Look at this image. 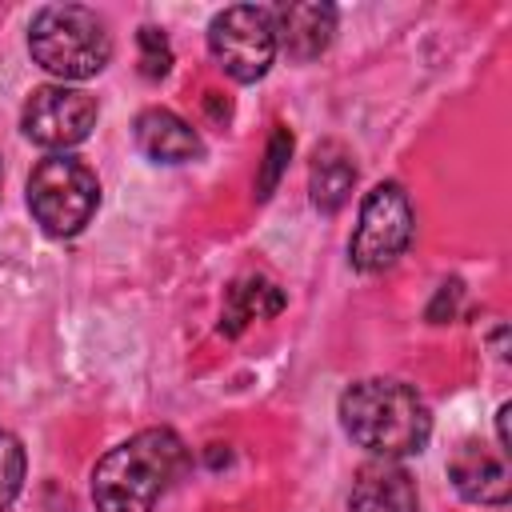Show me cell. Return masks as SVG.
I'll use <instances>...</instances> for the list:
<instances>
[{
  "label": "cell",
  "instance_id": "6da1fadb",
  "mask_svg": "<svg viewBox=\"0 0 512 512\" xmlns=\"http://www.w3.org/2000/svg\"><path fill=\"white\" fill-rule=\"evenodd\" d=\"M192 452L176 428H140L108 448L88 476L96 512H156V500L184 480Z\"/></svg>",
  "mask_w": 512,
  "mask_h": 512
},
{
  "label": "cell",
  "instance_id": "7a4b0ae2",
  "mask_svg": "<svg viewBox=\"0 0 512 512\" xmlns=\"http://www.w3.org/2000/svg\"><path fill=\"white\" fill-rule=\"evenodd\" d=\"M336 416L344 436L376 460L416 456L432 436L428 400L412 384L388 380V376L352 380L336 400Z\"/></svg>",
  "mask_w": 512,
  "mask_h": 512
},
{
  "label": "cell",
  "instance_id": "3957f363",
  "mask_svg": "<svg viewBox=\"0 0 512 512\" xmlns=\"http://www.w3.org/2000/svg\"><path fill=\"white\" fill-rule=\"evenodd\" d=\"M28 56L56 76V84L92 80L112 60L108 20L84 4H48L28 24Z\"/></svg>",
  "mask_w": 512,
  "mask_h": 512
},
{
  "label": "cell",
  "instance_id": "277c9868",
  "mask_svg": "<svg viewBox=\"0 0 512 512\" xmlns=\"http://www.w3.org/2000/svg\"><path fill=\"white\" fill-rule=\"evenodd\" d=\"M24 192H28L32 220L52 240L80 236L92 224L96 208H100V180L72 152H48L28 172V188Z\"/></svg>",
  "mask_w": 512,
  "mask_h": 512
},
{
  "label": "cell",
  "instance_id": "5b68a950",
  "mask_svg": "<svg viewBox=\"0 0 512 512\" xmlns=\"http://www.w3.org/2000/svg\"><path fill=\"white\" fill-rule=\"evenodd\" d=\"M416 232V212L412 200L404 192L400 180H380L364 192L360 212H356V228L348 240V260L356 272L376 276L388 272L412 244Z\"/></svg>",
  "mask_w": 512,
  "mask_h": 512
},
{
  "label": "cell",
  "instance_id": "8992f818",
  "mask_svg": "<svg viewBox=\"0 0 512 512\" xmlns=\"http://www.w3.org/2000/svg\"><path fill=\"white\" fill-rule=\"evenodd\" d=\"M208 52L236 84H256L276 60L272 16L260 4H228L208 20Z\"/></svg>",
  "mask_w": 512,
  "mask_h": 512
},
{
  "label": "cell",
  "instance_id": "52a82bcc",
  "mask_svg": "<svg viewBox=\"0 0 512 512\" xmlns=\"http://www.w3.org/2000/svg\"><path fill=\"white\" fill-rule=\"evenodd\" d=\"M96 116L100 104L92 92L76 84H40L20 108V132L48 152H68L92 136Z\"/></svg>",
  "mask_w": 512,
  "mask_h": 512
},
{
  "label": "cell",
  "instance_id": "ba28073f",
  "mask_svg": "<svg viewBox=\"0 0 512 512\" xmlns=\"http://www.w3.org/2000/svg\"><path fill=\"white\" fill-rule=\"evenodd\" d=\"M272 16V32H276V52H288L292 60H316L320 52H328V44L336 40V20L340 12L332 4H276L268 8Z\"/></svg>",
  "mask_w": 512,
  "mask_h": 512
},
{
  "label": "cell",
  "instance_id": "9c48e42d",
  "mask_svg": "<svg viewBox=\"0 0 512 512\" xmlns=\"http://www.w3.org/2000/svg\"><path fill=\"white\" fill-rule=\"evenodd\" d=\"M448 480L452 488L468 500V504H480V508H508V496H512V480H508V464L504 456L488 452L484 444L476 440H464L452 460H448Z\"/></svg>",
  "mask_w": 512,
  "mask_h": 512
},
{
  "label": "cell",
  "instance_id": "30bf717a",
  "mask_svg": "<svg viewBox=\"0 0 512 512\" xmlns=\"http://www.w3.org/2000/svg\"><path fill=\"white\" fill-rule=\"evenodd\" d=\"M132 140L152 164H192L204 156L200 132L172 108H144L132 120Z\"/></svg>",
  "mask_w": 512,
  "mask_h": 512
},
{
  "label": "cell",
  "instance_id": "8fae6325",
  "mask_svg": "<svg viewBox=\"0 0 512 512\" xmlns=\"http://www.w3.org/2000/svg\"><path fill=\"white\" fill-rule=\"evenodd\" d=\"M348 512H420L416 480L400 460H368L356 468Z\"/></svg>",
  "mask_w": 512,
  "mask_h": 512
},
{
  "label": "cell",
  "instance_id": "7c38bea8",
  "mask_svg": "<svg viewBox=\"0 0 512 512\" xmlns=\"http://www.w3.org/2000/svg\"><path fill=\"white\" fill-rule=\"evenodd\" d=\"M356 188V164L352 152L340 140H320L308 164V200L316 212L336 216Z\"/></svg>",
  "mask_w": 512,
  "mask_h": 512
},
{
  "label": "cell",
  "instance_id": "4fadbf2b",
  "mask_svg": "<svg viewBox=\"0 0 512 512\" xmlns=\"http://www.w3.org/2000/svg\"><path fill=\"white\" fill-rule=\"evenodd\" d=\"M284 304H288V300H284V292H280L276 280L256 276V272L236 276V280L228 284V292H224L220 332H224V336H240L252 320H272V316H280Z\"/></svg>",
  "mask_w": 512,
  "mask_h": 512
},
{
  "label": "cell",
  "instance_id": "5bb4252c",
  "mask_svg": "<svg viewBox=\"0 0 512 512\" xmlns=\"http://www.w3.org/2000/svg\"><path fill=\"white\" fill-rule=\"evenodd\" d=\"M24 472H28V456L24 444L12 428H0V512H8L24 488Z\"/></svg>",
  "mask_w": 512,
  "mask_h": 512
},
{
  "label": "cell",
  "instance_id": "9a60e30c",
  "mask_svg": "<svg viewBox=\"0 0 512 512\" xmlns=\"http://www.w3.org/2000/svg\"><path fill=\"white\" fill-rule=\"evenodd\" d=\"M288 156H292V132H288L284 124H276L272 136H268V148H264L260 176H256V196H260V200H268V196L276 192V184H280V176H284V168H288Z\"/></svg>",
  "mask_w": 512,
  "mask_h": 512
},
{
  "label": "cell",
  "instance_id": "2e32d148",
  "mask_svg": "<svg viewBox=\"0 0 512 512\" xmlns=\"http://www.w3.org/2000/svg\"><path fill=\"white\" fill-rule=\"evenodd\" d=\"M136 48H140V76H144V80H160V76H168V68H172V44H168L164 28H156V24H140V32H136Z\"/></svg>",
  "mask_w": 512,
  "mask_h": 512
},
{
  "label": "cell",
  "instance_id": "e0dca14e",
  "mask_svg": "<svg viewBox=\"0 0 512 512\" xmlns=\"http://www.w3.org/2000/svg\"><path fill=\"white\" fill-rule=\"evenodd\" d=\"M456 300H460V280H452V284H440V292H436V304L428 308V320L436 324L440 308H448V316H452V312H456Z\"/></svg>",
  "mask_w": 512,
  "mask_h": 512
},
{
  "label": "cell",
  "instance_id": "ac0fdd59",
  "mask_svg": "<svg viewBox=\"0 0 512 512\" xmlns=\"http://www.w3.org/2000/svg\"><path fill=\"white\" fill-rule=\"evenodd\" d=\"M508 412H512V404L504 400V404L496 408V444H500V456L512 452V448H508Z\"/></svg>",
  "mask_w": 512,
  "mask_h": 512
},
{
  "label": "cell",
  "instance_id": "d6986e66",
  "mask_svg": "<svg viewBox=\"0 0 512 512\" xmlns=\"http://www.w3.org/2000/svg\"><path fill=\"white\" fill-rule=\"evenodd\" d=\"M0 184H4V156H0Z\"/></svg>",
  "mask_w": 512,
  "mask_h": 512
}]
</instances>
